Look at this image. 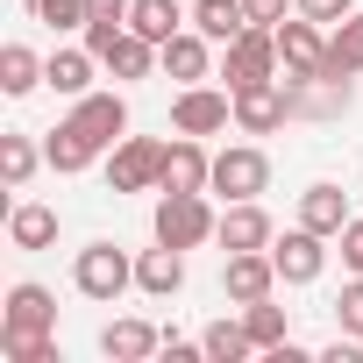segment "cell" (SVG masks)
Wrapping results in <instances>:
<instances>
[{"mask_svg":"<svg viewBox=\"0 0 363 363\" xmlns=\"http://www.w3.org/2000/svg\"><path fill=\"white\" fill-rule=\"evenodd\" d=\"M121 128H128L121 93H86V100L72 107V121H57V135L43 143V157H50V171H86Z\"/></svg>","mask_w":363,"mask_h":363,"instance_id":"obj_1","label":"cell"},{"mask_svg":"<svg viewBox=\"0 0 363 363\" xmlns=\"http://www.w3.org/2000/svg\"><path fill=\"white\" fill-rule=\"evenodd\" d=\"M72 278H79V292H86V299L114 306V299L135 285V264H128L114 242H93V250H79V271H72Z\"/></svg>","mask_w":363,"mask_h":363,"instance_id":"obj_2","label":"cell"},{"mask_svg":"<svg viewBox=\"0 0 363 363\" xmlns=\"http://www.w3.org/2000/svg\"><path fill=\"white\" fill-rule=\"evenodd\" d=\"M221 221L207 214V200L200 193H164V207H157V242H171V250H193V242H207Z\"/></svg>","mask_w":363,"mask_h":363,"instance_id":"obj_3","label":"cell"},{"mask_svg":"<svg viewBox=\"0 0 363 363\" xmlns=\"http://www.w3.org/2000/svg\"><path fill=\"white\" fill-rule=\"evenodd\" d=\"M107 186H114V193L164 186V143H150V135H128V143L107 157Z\"/></svg>","mask_w":363,"mask_h":363,"instance_id":"obj_4","label":"cell"},{"mask_svg":"<svg viewBox=\"0 0 363 363\" xmlns=\"http://www.w3.org/2000/svg\"><path fill=\"white\" fill-rule=\"evenodd\" d=\"M271 65H278V29H264V22H250L235 43H228V93L235 86H257V79H271Z\"/></svg>","mask_w":363,"mask_h":363,"instance_id":"obj_5","label":"cell"},{"mask_svg":"<svg viewBox=\"0 0 363 363\" xmlns=\"http://www.w3.org/2000/svg\"><path fill=\"white\" fill-rule=\"evenodd\" d=\"M278 57H285V79H320L328 72V43H320V22H278Z\"/></svg>","mask_w":363,"mask_h":363,"instance_id":"obj_6","label":"cell"},{"mask_svg":"<svg viewBox=\"0 0 363 363\" xmlns=\"http://www.w3.org/2000/svg\"><path fill=\"white\" fill-rule=\"evenodd\" d=\"M271 186V157L264 150H221L214 157V193L221 200H257Z\"/></svg>","mask_w":363,"mask_h":363,"instance_id":"obj_7","label":"cell"},{"mask_svg":"<svg viewBox=\"0 0 363 363\" xmlns=\"http://www.w3.org/2000/svg\"><path fill=\"white\" fill-rule=\"evenodd\" d=\"M285 114H292V93H285L278 79L235 86V121H242L250 135H271V128H285Z\"/></svg>","mask_w":363,"mask_h":363,"instance_id":"obj_8","label":"cell"},{"mask_svg":"<svg viewBox=\"0 0 363 363\" xmlns=\"http://www.w3.org/2000/svg\"><path fill=\"white\" fill-rule=\"evenodd\" d=\"M207 186H214V157L193 135L164 143V193H207Z\"/></svg>","mask_w":363,"mask_h":363,"instance_id":"obj_9","label":"cell"},{"mask_svg":"<svg viewBox=\"0 0 363 363\" xmlns=\"http://www.w3.org/2000/svg\"><path fill=\"white\" fill-rule=\"evenodd\" d=\"M271 264H278V278H285V285H313V278H320V264H328L320 228H306V221H299V228L271 250Z\"/></svg>","mask_w":363,"mask_h":363,"instance_id":"obj_10","label":"cell"},{"mask_svg":"<svg viewBox=\"0 0 363 363\" xmlns=\"http://www.w3.org/2000/svg\"><path fill=\"white\" fill-rule=\"evenodd\" d=\"M228 114H235V100L228 93H207V86H186L178 107H171L178 135H214V128H228Z\"/></svg>","mask_w":363,"mask_h":363,"instance_id":"obj_11","label":"cell"},{"mask_svg":"<svg viewBox=\"0 0 363 363\" xmlns=\"http://www.w3.org/2000/svg\"><path fill=\"white\" fill-rule=\"evenodd\" d=\"M228 299H242V306H257V299H271V285H278V264L264 257V250H235L228 257Z\"/></svg>","mask_w":363,"mask_h":363,"instance_id":"obj_12","label":"cell"},{"mask_svg":"<svg viewBox=\"0 0 363 363\" xmlns=\"http://www.w3.org/2000/svg\"><path fill=\"white\" fill-rule=\"evenodd\" d=\"M50 320H57L50 292L43 285H15L8 292V313H0V335H50Z\"/></svg>","mask_w":363,"mask_h":363,"instance_id":"obj_13","label":"cell"},{"mask_svg":"<svg viewBox=\"0 0 363 363\" xmlns=\"http://www.w3.org/2000/svg\"><path fill=\"white\" fill-rule=\"evenodd\" d=\"M214 235H221V250H228V257H235V250H271V214H264L257 200H235V207L221 214V228H214Z\"/></svg>","mask_w":363,"mask_h":363,"instance_id":"obj_14","label":"cell"},{"mask_svg":"<svg viewBox=\"0 0 363 363\" xmlns=\"http://www.w3.org/2000/svg\"><path fill=\"white\" fill-rule=\"evenodd\" d=\"M135 285H143L150 299H171L178 285H186V257H178L171 242H157V250H143V257H135Z\"/></svg>","mask_w":363,"mask_h":363,"instance_id":"obj_15","label":"cell"},{"mask_svg":"<svg viewBox=\"0 0 363 363\" xmlns=\"http://www.w3.org/2000/svg\"><path fill=\"white\" fill-rule=\"evenodd\" d=\"M299 221H306V228H320V235H342V228H349V193H342V186H306Z\"/></svg>","mask_w":363,"mask_h":363,"instance_id":"obj_16","label":"cell"},{"mask_svg":"<svg viewBox=\"0 0 363 363\" xmlns=\"http://www.w3.org/2000/svg\"><path fill=\"white\" fill-rule=\"evenodd\" d=\"M363 72V15H342L328 36V72L320 79H356Z\"/></svg>","mask_w":363,"mask_h":363,"instance_id":"obj_17","label":"cell"},{"mask_svg":"<svg viewBox=\"0 0 363 363\" xmlns=\"http://www.w3.org/2000/svg\"><path fill=\"white\" fill-rule=\"evenodd\" d=\"M193 29L214 36V43H235L250 29V8H242V0H193Z\"/></svg>","mask_w":363,"mask_h":363,"instance_id":"obj_18","label":"cell"},{"mask_svg":"<svg viewBox=\"0 0 363 363\" xmlns=\"http://www.w3.org/2000/svg\"><path fill=\"white\" fill-rule=\"evenodd\" d=\"M128 29L164 50V43L178 36V0H128Z\"/></svg>","mask_w":363,"mask_h":363,"instance_id":"obj_19","label":"cell"},{"mask_svg":"<svg viewBox=\"0 0 363 363\" xmlns=\"http://www.w3.org/2000/svg\"><path fill=\"white\" fill-rule=\"evenodd\" d=\"M93 65H100L93 50H57V57L43 65V79H50L57 93H72V100H86V86H93Z\"/></svg>","mask_w":363,"mask_h":363,"instance_id":"obj_20","label":"cell"},{"mask_svg":"<svg viewBox=\"0 0 363 363\" xmlns=\"http://www.w3.org/2000/svg\"><path fill=\"white\" fill-rule=\"evenodd\" d=\"M100 349H107L114 363H143V356L157 349V328H143V320H114V328H100Z\"/></svg>","mask_w":363,"mask_h":363,"instance_id":"obj_21","label":"cell"},{"mask_svg":"<svg viewBox=\"0 0 363 363\" xmlns=\"http://www.w3.org/2000/svg\"><path fill=\"white\" fill-rule=\"evenodd\" d=\"M8 235H15V250H50L57 242V214L50 207H15L8 214Z\"/></svg>","mask_w":363,"mask_h":363,"instance_id":"obj_22","label":"cell"},{"mask_svg":"<svg viewBox=\"0 0 363 363\" xmlns=\"http://www.w3.org/2000/svg\"><path fill=\"white\" fill-rule=\"evenodd\" d=\"M43 86V65H36V50H22V43H8V50H0V93H36Z\"/></svg>","mask_w":363,"mask_h":363,"instance_id":"obj_23","label":"cell"},{"mask_svg":"<svg viewBox=\"0 0 363 363\" xmlns=\"http://www.w3.org/2000/svg\"><path fill=\"white\" fill-rule=\"evenodd\" d=\"M164 72H171V79H186V86H193V79H207V43L178 29V36L164 43Z\"/></svg>","mask_w":363,"mask_h":363,"instance_id":"obj_24","label":"cell"},{"mask_svg":"<svg viewBox=\"0 0 363 363\" xmlns=\"http://www.w3.org/2000/svg\"><path fill=\"white\" fill-rule=\"evenodd\" d=\"M242 328H250V342H257V349H285V342H292V328H285V306H271V299H257Z\"/></svg>","mask_w":363,"mask_h":363,"instance_id":"obj_25","label":"cell"},{"mask_svg":"<svg viewBox=\"0 0 363 363\" xmlns=\"http://www.w3.org/2000/svg\"><path fill=\"white\" fill-rule=\"evenodd\" d=\"M200 349H207L214 363H242V356H250L257 342H250V328H235V320H214V328L200 335Z\"/></svg>","mask_w":363,"mask_h":363,"instance_id":"obj_26","label":"cell"},{"mask_svg":"<svg viewBox=\"0 0 363 363\" xmlns=\"http://www.w3.org/2000/svg\"><path fill=\"white\" fill-rule=\"evenodd\" d=\"M0 171H8V186H29V171H36V143H29V135H0Z\"/></svg>","mask_w":363,"mask_h":363,"instance_id":"obj_27","label":"cell"},{"mask_svg":"<svg viewBox=\"0 0 363 363\" xmlns=\"http://www.w3.org/2000/svg\"><path fill=\"white\" fill-rule=\"evenodd\" d=\"M0 349H8L15 363H57V342L50 335H0Z\"/></svg>","mask_w":363,"mask_h":363,"instance_id":"obj_28","label":"cell"},{"mask_svg":"<svg viewBox=\"0 0 363 363\" xmlns=\"http://www.w3.org/2000/svg\"><path fill=\"white\" fill-rule=\"evenodd\" d=\"M36 22H50V29H86V0H36Z\"/></svg>","mask_w":363,"mask_h":363,"instance_id":"obj_29","label":"cell"},{"mask_svg":"<svg viewBox=\"0 0 363 363\" xmlns=\"http://www.w3.org/2000/svg\"><path fill=\"white\" fill-rule=\"evenodd\" d=\"M335 320H342V335H363V278H356V285H342V299H335Z\"/></svg>","mask_w":363,"mask_h":363,"instance_id":"obj_30","label":"cell"},{"mask_svg":"<svg viewBox=\"0 0 363 363\" xmlns=\"http://www.w3.org/2000/svg\"><path fill=\"white\" fill-rule=\"evenodd\" d=\"M342 264H349V271H363V221H349V228H342Z\"/></svg>","mask_w":363,"mask_h":363,"instance_id":"obj_31","label":"cell"},{"mask_svg":"<svg viewBox=\"0 0 363 363\" xmlns=\"http://www.w3.org/2000/svg\"><path fill=\"white\" fill-rule=\"evenodd\" d=\"M299 15H313V22H342L349 0H299Z\"/></svg>","mask_w":363,"mask_h":363,"instance_id":"obj_32","label":"cell"},{"mask_svg":"<svg viewBox=\"0 0 363 363\" xmlns=\"http://www.w3.org/2000/svg\"><path fill=\"white\" fill-rule=\"evenodd\" d=\"M86 22H128V0H86Z\"/></svg>","mask_w":363,"mask_h":363,"instance_id":"obj_33","label":"cell"},{"mask_svg":"<svg viewBox=\"0 0 363 363\" xmlns=\"http://www.w3.org/2000/svg\"><path fill=\"white\" fill-rule=\"evenodd\" d=\"M242 8H250V22H264V29L285 22V0H242Z\"/></svg>","mask_w":363,"mask_h":363,"instance_id":"obj_34","label":"cell"}]
</instances>
